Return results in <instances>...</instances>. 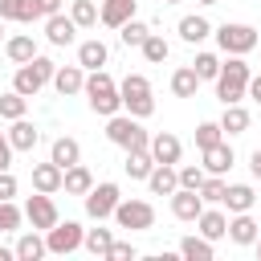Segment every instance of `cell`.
Returning <instances> with one entry per match:
<instances>
[{
  "label": "cell",
  "instance_id": "6da1fadb",
  "mask_svg": "<svg viewBox=\"0 0 261 261\" xmlns=\"http://www.w3.org/2000/svg\"><path fill=\"white\" fill-rule=\"evenodd\" d=\"M86 98H90V110L102 114V118H110V114L122 110V94H118V86H114V77L106 69H94L86 77Z\"/></svg>",
  "mask_w": 261,
  "mask_h": 261
},
{
  "label": "cell",
  "instance_id": "7a4b0ae2",
  "mask_svg": "<svg viewBox=\"0 0 261 261\" xmlns=\"http://www.w3.org/2000/svg\"><path fill=\"white\" fill-rule=\"evenodd\" d=\"M249 65H245V57H228L224 65H220V77H216V98L224 102V106H232V102H241L245 94H249Z\"/></svg>",
  "mask_w": 261,
  "mask_h": 261
},
{
  "label": "cell",
  "instance_id": "3957f363",
  "mask_svg": "<svg viewBox=\"0 0 261 261\" xmlns=\"http://www.w3.org/2000/svg\"><path fill=\"white\" fill-rule=\"evenodd\" d=\"M106 139H110L114 147H122V151H151V139H147V130L139 126L135 114H110Z\"/></svg>",
  "mask_w": 261,
  "mask_h": 261
},
{
  "label": "cell",
  "instance_id": "277c9868",
  "mask_svg": "<svg viewBox=\"0 0 261 261\" xmlns=\"http://www.w3.org/2000/svg\"><path fill=\"white\" fill-rule=\"evenodd\" d=\"M53 73H57V65H53L49 57H41V53H37L33 61H24V65L16 69V77H12V90H20L24 98H33V94H37L45 82H53Z\"/></svg>",
  "mask_w": 261,
  "mask_h": 261
},
{
  "label": "cell",
  "instance_id": "5b68a950",
  "mask_svg": "<svg viewBox=\"0 0 261 261\" xmlns=\"http://www.w3.org/2000/svg\"><path fill=\"white\" fill-rule=\"evenodd\" d=\"M118 94H122V106H126L135 118H147V114L155 110L151 82H147L143 73H126V77H122V86H118Z\"/></svg>",
  "mask_w": 261,
  "mask_h": 261
},
{
  "label": "cell",
  "instance_id": "8992f818",
  "mask_svg": "<svg viewBox=\"0 0 261 261\" xmlns=\"http://www.w3.org/2000/svg\"><path fill=\"white\" fill-rule=\"evenodd\" d=\"M216 41H220V49H224L228 57H245L249 49L261 45V37H257L253 24H228V20L216 29Z\"/></svg>",
  "mask_w": 261,
  "mask_h": 261
},
{
  "label": "cell",
  "instance_id": "52a82bcc",
  "mask_svg": "<svg viewBox=\"0 0 261 261\" xmlns=\"http://www.w3.org/2000/svg\"><path fill=\"white\" fill-rule=\"evenodd\" d=\"M114 220H118V228L143 232V228H151V224H155V208H151L147 200H118Z\"/></svg>",
  "mask_w": 261,
  "mask_h": 261
},
{
  "label": "cell",
  "instance_id": "ba28073f",
  "mask_svg": "<svg viewBox=\"0 0 261 261\" xmlns=\"http://www.w3.org/2000/svg\"><path fill=\"white\" fill-rule=\"evenodd\" d=\"M45 245H49V253H73V249H82L86 245V228L77 224V220H57L49 232H45Z\"/></svg>",
  "mask_w": 261,
  "mask_h": 261
},
{
  "label": "cell",
  "instance_id": "9c48e42d",
  "mask_svg": "<svg viewBox=\"0 0 261 261\" xmlns=\"http://www.w3.org/2000/svg\"><path fill=\"white\" fill-rule=\"evenodd\" d=\"M82 200H86V212H90L94 220H106V216H114V208H118V184H110V179H106V184H94Z\"/></svg>",
  "mask_w": 261,
  "mask_h": 261
},
{
  "label": "cell",
  "instance_id": "30bf717a",
  "mask_svg": "<svg viewBox=\"0 0 261 261\" xmlns=\"http://www.w3.org/2000/svg\"><path fill=\"white\" fill-rule=\"evenodd\" d=\"M24 216H29V224H33V228L49 232V228L57 224V204H53V196H49V192H37V196H29V204H24Z\"/></svg>",
  "mask_w": 261,
  "mask_h": 261
},
{
  "label": "cell",
  "instance_id": "8fae6325",
  "mask_svg": "<svg viewBox=\"0 0 261 261\" xmlns=\"http://www.w3.org/2000/svg\"><path fill=\"white\" fill-rule=\"evenodd\" d=\"M171 212H175V220H196L204 212V196L196 188H175L171 192Z\"/></svg>",
  "mask_w": 261,
  "mask_h": 261
},
{
  "label": "cell",
  "instance_id": "7c38bea8",
  "mask_svg": "<svg viewBox=\"0 0 261 261\" xmlns=\"http://www.w3.org/2000/svg\"><path fill=\"white\" fill-rule=\"evenodd\" d=\"M73 33H77V20H73V16H61V12L45 16V37H49V45H69Z\"/></svg>",
  "mask_w": 261,
  "mask_h": 261
},
{
  "label": "cell",
  "instance_id": "4fadbf2b",
  "mask_svg": "<svg viewBox=\"0 0 261 261\" xmlns=\"http://www.w3.org/2000/svg\"><path fill=\"white\" fill-rule=\"evenodd\" d=\"M200 155H204V171H208V175H224V171L232 167V147H228L224 139L212 143V147H204Z\"/></svg>",
  "mask_w": 261,
  "mask_h": 261
},
{
  "label": "cell",
  "instance_id": "5bb4252c",
  "mask_svg": "<svg viewBox=\"0 0 261 261\" xmlns=\"http://www.w3.org/2000/svg\"><path fill=\"white\" fill-rule=\"evenodd\" d=\"M61 179H65V167H57L53 159L33 167V188H37V192H49V196H53V192H61Z\"/></svg>",
  "mask_w": 261,
  "mask_h": 261
},
{
  "label": "cell",
  "instance_id": "9a60e30c",
  "mask_svg": "<svg viewBox=\"0 0 261 261\" xmlns=\"http://www.w3.org/2000/svg\"><path fill=\"white\" fill-rule=\"evenodd\" d=\"M53 86H57V94H61V98H69V94L86 90V73H82V65H57Z\"/></svg>",
  "mask_w": 261,
  "mask_h": 261
},
{
  "label": "cell",
  "instance_id": "2e32d148",
  "mask_svg": "<svg viewBox=\"0 0 261 261\" xmlns=\"http://www.w3.org/2000/svg\"><path fill=\"white\" fill-rule=\"evenodd\" d=\"M147 184H151L155 196H171V192L179 188V171H175V163H155V171L147 175Z\"/></svg>",
  "mask_w": 261,
  "mask_h": 261
},
{
  "label": "cell",
  "instance_id": "e0dca14e",
  "mask_svg": "<svg viewBox=\"0 0 261 261\" xmlns=\"http://www.w3.org/2000/svg\"><path fill=\"white\" fill-rule=\"evenodd\" d=\"M135 4L139 0H102V24H110V29H122L130 16H135Z\"/></svg>",
  "mask_w": 261,
  "mask_h": 261
},
{
  "label": "cell",
  "instance_id": "ac0fdd59",
  "mask_svg": "<svg viewBox=\"0 0 261 261\" xmlns=\"http://www.w3.org/2000/svg\"><path fill=\"white\" fill-rule=\"evenodd\" d=\"M37 139H41V130H37L29 118H12V130H8L12 151H33V147H37Z\"/></svg>",
  "mask_w": 261,
  "mask_h": 261
},
{
  "label": "cell",
  "instance_id": "d6986e66",
  "mask_svg": "<svg viewBox=\"0 0 261 261\" xmlns=\"http://www.w3.org/2000/svg\"><path fill=\"white\" fill-rule=\"evenodd\" d=\"M151 155H155V163H179L184 147H179V139H175V135L159 130V135L151 139Z\"/></svg>",
  "mask_w": 261,
  "mask_h": 261
},
{
  "label": "cell",
  "instance_id": "ffe728a7",
  "mask_svg": "<svg viewBox=\"0 0 261 261\" xmlns=\"http://www.w3.org/2000/svg\"><path fill=\"white\" fill-rule=\"evenodd\" d=\"M196 224H200V237H208V241L228 237V216H224V212H216V208H204V212L196 216Z\"/></svg>",
  "mask_w": 261,
  "mask_h": 261
},
{
  "label": "cell",
  "instance_id": "44dd1931",
  "mask_svg": "<svg viewBox=\"0 0 261 261\" xmlns=\"http://www.w3.org/2000/svg\"><path fill=\"white\" fill-rule=\"evenodd\" d=\"M257 220L249 216V212H237L232 220H228V237H232V245H257Z\"/></svg>",
  "mask_w": 261,
  "mask_h": 261
},
{
  "label": "cell",
  "instance_id": "7402d4cb",
  "mask_svg": "<svg viewBox=\"0 0 261 261\" xmlns=\"http://www.w3.org/2000/svg\"><path fill=\"white\" fill-rule=\"evenodd\" d=\"M49 159H53L57 167H73V163L82 159V147H77V139H69V135L53 139V147H49Z\"/></svg>",
  "mask_w": 261,
  "mask_h": 261
},
{
  "label": "cell",
  "instance_id": "603a6c76",
  "mask_svg": "<svg viewBox=\"0 0 261 261\" xmlns=\"http://www.w3.org/2000/svg\"><path fill=\"white\" fill-rule=\"evenodd\" d=\"M61 188H65L69 196H86V192L94 188V175H90V167H82V163L65 167V179H61Z\"/></svg>",
  "mask_w": 261,
  "mask_h": 261
},
{
  "label": "cell",
  "instance_id": "cb8c5ba5",
  "mask_svg": "<svg viewBox=\"0 0 261 261\" xmlns=\"http://www.w3.org/2000/svg\"><path fill=\"white\" fill-rule=\"evenodd\" d=\"M106 57H110V53H106L102 41H82V45H77V65H82V69H102Z\"/></svg>",
  "mask_w": 261,
  "mask_h": 261
},
{
  "label": "cell",
  "instance_id": "d4e9b609",
  "mask_svg": "<svg viewBox=\"0 0 261 261\" xmlns=\"http://www.w3.org/2000/svg\"><path fill=\"white\" fill-rule=\"evenodd\" d=\"M196 90H200V73L192 65H184V69L171 73V94L175 98H196Z\"/></svg>",
  "mask_w": 261,
  "mask_h": 261
},
{
  "label": "cell",
  "instance_id": "484cf974",
  "mask_svg": "<svg viewBox=\"0 0 261 261\" xmlns=\"http://www.w3.org/2000/svg\"><path fill=\"white\" fill-rule=\"evenodd\" d=\"M122 167H126L130 179H147V175L155 171V155H151V151H126V163H122Z\"/></svg>",
  "mask_w": 261,
  "mask_h": 261
},
{
  "label": "cell",
  "instance_id": "4316f807",
  "mask_svg": "<svg viewBox=\"0 0 261 261\" xmlns=\"http://www.w3.org/2000/svg\"><path fill=\"white\" fill-rule=\"evenodd\" d=\"M253 200H257V192H253L249 184H228V192H224L228 212H249V208H253Z\"/></svg>",
  "mask_w": 261,
  "mask_h": 261
},
{
  "label": "cell",
  "instance_id": "83f0119b",
  "mask_svg": "<svg viewBox=\"0 0 261 261\" xmlns=\"http://www.w3.org/2000/svg\"><path fill=\"white\" fill-rule=\"evenodd\" d=\"M0 20L29 24V20H37V8H33V0H0Z\"/></svg>",
  "mask_w": 261,
  "mask_h": 261
},
{
  "label": "cell",
  "instance_id": "f1b7e54d",
  "mask_svg": "<svg viewBox=\"0 0 261 261\" xmlns=\"http://www.w3.org/2000/svg\"><path fill=\"white\" fill-rule=\"evenodd\" d=\"M4 53H8L16 65H24V61H33V57H37V41H33L29 33H20V37H12V41L4 45Z\"/></svg>",
  "mask_w": 261,
  "mask_h": 261
},
{
  "label": "cell",
  "instance_id": "f546056e",
  "mask_svg": "<svg viewBox=\"0 0 261 261\" xmlns=\"http://www.w3.org/2000/svg\"><path fill=\"white\" fill-rule=\"evenodd\" d=\"M220 126H224L228 135H245V130H249V110H245L241 102L224 106V114H220Z\"/></svg>",
  "mask_w": 261,
  "mask_h": 261
},
{
  "label": "cell",
  "instance_id": "4dcf8cb0",
  "mask_svg": "<svg viewBox=\"0 0 261 261\" xmlns=\"http://www.w3.org/2000/svg\"><path fill=\"white\" fill-rule=\"evenodd\" d=\"M12 253H16L20 261H37V257H45V253H49V245H45L37 232H24V237L16 241V249H12Z\"/></svg>",
  "mask_w": 261,
  "mask_h": 261
},
{
  "label": "cell",
  "instance_id": "1f68e13d",
  "mask_svg": "<svg viewBox=\"0 0 261 261\" xmlns=\"http://www.w3.org/2000/svg\"><path fill=\"white\" fill-rule=\"evenodd\" d=\"M179 253L188 261H212V241L208 237H184L179 241Z\"/></svg>",
  "mask_w": 261,
  "mask_h": 261
},
{
  "label": "cell",
  "instance_id": "d6a6232c",
  "mask_svg": "<svg viewBox=\"0 0 261 261\" xmlns=\"http://www.w3.org/2000/svg\"><path fill=\"white\" fill-rule=\"evenodd\" d=\"M208 33H212V24H208L204 16H184V20H179V37H184L188 45H196V41H204Z\"/></svg>",
  "mask_w": 261,
  "mask_h": 261
},
{
  "label": "cell",
  "instance_id": "836d02e7",
  "mask_svg": "<svg viewBox=\"0 0 261 261\" xmlns=\"http://www.w3.org/2000/svg\"><path fill=\"white\" fill-rule=\"evenodd\" d=\"M24 106H29V98H24L20 90L0 94V118H24Z\"/></svg>",
  "mask_w": 261,
  "mask_h": 261
},
{
  "label": "cell",
  "instance_id": "e575fe53",
  "mask_svg": "<svg viewBox=\"0 0 261 261\" xmlns=\"http://www.w3.org/2000/svg\"><path fill=\"white\" fill-rule=\"evenodd\" d=\"M69 16L77 20V29H90V24H98V20H102V12L94 8V0H73Z\"/></svg>",
  "mask_w": 261,
  "mask_h": 261
},
{
  "label": "cell",
  "instance_id": "d590c367",
  "mask_svg": "<svg viewBox=\"0 0 261 261\" xmlns=\"http://www.w3.org/2000/svg\"><path fill=\"white\" fill-rule=\"evenodd\" d=\"M192 69L200 73V82H216V77H220V57H216V53H196Z\"/></svg>",
  "mask_w": 261,
  "mask_h": 261
},
{
  "label": "cell",
  "instance_id": "8d00e7d4",
  "mask_svg": "<svg viewBox=\"0 0 261 261\" xmlns=\"http://www.w3.org/2000/svg\"><path fill=\"white\" fill-rule=\"evenodd\" d=\"M139 49H143V57H147L151 65H159V61H167V41H163L159 33H147V41H143Z\"/></svg>",
  "mask_w": 261,
  "mask_h": 261
},
{
  "label": "cell",
  "instance_id": "74e56055",
  "mask_svg": "<svg viewBox=\"0 0 261 261\" xmlns=\"http://www.w3.org/2000/svg\"><path fill=\"white\" fill-rule=\"evenodd\" d=\"M114 245V237H110V228H90L86 232V249L94 253V257H106V249Z\"/></svg>",
  "mask_w": 261,
  "mask_h": 261
},
{
  "label": "cell",
  "instance_id": "f35d334b",
  "mask_svg": "<svg viewBox=\"0 0 261 261\" xmlns=\"http://www.w3.org/2000/svg\"><path fill=\"white\" fill-rule=\"evenodd\" d=\"M147 33H151V29H147L143 20H135V16H130V20H126V24L118 29V37H122V45H143V41H147Z\"/></svg>",
  "mask_w": 261,
  "mask_h": 261
},
{
  "label": "cell",
  "instance_id": "ab89813d",
  "mask_svg": "<svg viewBox=\"0 0 261 261\" xmlns=\"http://www.w3.org/2000/svg\"><path fill=\"white\" fill-rule=\"evenodd\" d=\"M224 192H228V184H224L220 175H208V179L200 184V196H204L208 204H224Z\"/></svg>",
  "mask_w": 261,
  "mask_h": 261
},
{
  "label": "cell",
  "instance_id": "60d3db41",
  "mask_svg": "<svg viewBox=\"0 0 261 261\" xmlns=\"http://www.w3.org/2000/svg\"><path fill=\"white\" fill-rule=\"evenodd\" d=\"M220 135H224V126H220V122H200V126H196V147L204 151V147L220 143Z\"/></svg>",
  "mask_w": 261,
  "mask_h": 261
},
{
  "label": "cell",
  "instance_id": "b9f144b4",
  "mask_svg": "<svg viewBox=\"0 0 261 261\" xmlns=\"http://www.w3.org/2000/svg\"><path fill=\"white\" fill-rule=\"evenodd\" d=\"M12 228H20V208L12 200H0V232H12Z\"/></svg>",
  "mask_w": 261,
  "mask_h": 261
},
{
  "label": "cell",
  "instance_id": "7bdbcfd3",
  "mask_svg": "<svg viewBox=\"0 0 261 261\" xmlns=\"http://www.w3.org/2000/svg\"><path fill=\"white\" fill-rule=\"evenodd\" d=\"M208 179V171L204 167H179V188H196L200 192V184Z\"/></svg>",
  "mask_w": 261,
  "mask_h": 261
},
{
  "label": "cell",
  "instance_id": "ee69618b",
  "mask_svg": "<svg viewBox=\"0 0 261 261\" xmlns=\"http://www.w3.org/2000/svg\"><path fill=\"white\" fill-rule=\"evenodd\" d=\"M106 257H110V261H130V257H135V245H130V241H114V245L106 249Z\"/></svg>",
  "mask_w": 261,
  "mask_h": 261
},
{
  "label": "cell",
  "instance_id": "f6af8a7d",
  "mask_svg": "<svg viewBox=\"0 0 261 261\" xmlns=\"http://www.w3.org/2000/svg\"><path fill=\"white\" fill-rule=\"evenodd\" d=\"M16 196V179H12V171H0V200H12Z\"/></svg>",
  "mask_w": 261,
  "mask_h": 261
},
{
  "label": "cell",
  "instance_id": "bcb514c9",
  "mask_svg": "<svg viewBox=\"0 0 261 261\" xmlns=\"http://www.w3.org/2000/svg\"><path fill=\"white\" fill-rule=\"evenodd\" d=\"M33 8H37V16H53V12H61V0H33Z\"/></svg>",
  "mask_w": 261,
  "mask_h": 261
},
{
  "label": "cell",
  "instance_id": "7dc6e473",
  "mask_svg": "<svg viewBox=\"0 0 261 261\" xmlns=\"http://www.w3.org/2000/svg\"><path fill=\"white\" fill-rule=\"evenodd\" d=\"M8 163H12V143L8 135H0V171H8Z\"/></svg>",
  "mask_w": 261,
  "mask_h": 261
},
{
  "label": "cell",
  "instance_id": "c3c4849f",
  "mask_svg": "<svg viewBox=\"0 0 261 261\" xmlns=\"http://www.w3.org/2000/svg\"><path fill=\"white\" fill-rule=\"evenodd\" d=\"M249 171H253V175H257V179H261V147H257V151H253V155H249Z\"/></svg>",
  "mask_w": 261,
  "mask_h": 261
},
{
  "label": "cell",
  "instance_id": "681fc988",
  "mask_svg": "<svg viewBox=\"0 0 261 261\" xmlns=\"http://www.w3.org/2000/svg\"><path fill=\"white\" fill-rule=\"evenodd\" d=\"M249 98H257V102H261V73H257V77H249Z\"/></svg>",
  "mask_w": 261,
  "mask_h": 261
},
{
  "label": "cell",
  "instance_id": "f907efd6",
  "mask_svg": "<svg viewBox=\"0 0 261 261\" xmlns=\"http://www.w3.org/2000/svg\"><path fill=\"white\" fill-rule=\"evenodd\" d=\"M4 257H8V249H4V245H0V261H4Z\"/></svg>",
  "mask_w": 261,
  "mask_h": 261
},
{
  "label": "cell",
  "instance_id": "816d5d0a",
  "mask_svg": "<svg viewBox=\"0 0 261 261\" xmlns=\"http://www.w3.org/2000/svg\"><path fill=\"white\" fill-rule=\"evenodd\" d=\"M257 257H261V232H257Z\"/></svg>",
  "mask_w": 261,
  "mask_h": 261
},
{
  "label": "cell",
  "instance_id": "f5cc1de1",
  "mask_svg": "<svg viewBox=\"0 0 261 261\" xmlns=\"http://www.w3.org/2000/svg\"><path fill=\"white\" fill-rule=\"evenodd\" d=\"M200 4H216V0H200Z\"/></svg>",
  "mask_w": 261,
  "mask_h": 261
},
{
  "label": "cell",
  "instance_id": "db71d44e",
  "mask_svg": "<svg viewBox=\"0 0 261 261\" xmlns=\"http://www.w3.org/2000/svg\"><path fill=\"white\" fill-rule=\"evenodd\" d=\"M163 4H179V0H163Z\"/></svg>",
  "mask_w": 261,
  "mask_h": 261
},
{
  "label": "cell",
  "instance_id": "11a10c76",
  "mask_svg": "<svg viewBox=\"0 0 261 261\" xmlns=\"http://www.w3.org/2000/svg\"><path fill=\"white\" fill-rule=\"evenodd\" d=\"M0 37H4V24H0Z\"/></svg>",
  "mask_w": 261,
  "mask_h": 261
}]
</instances>
